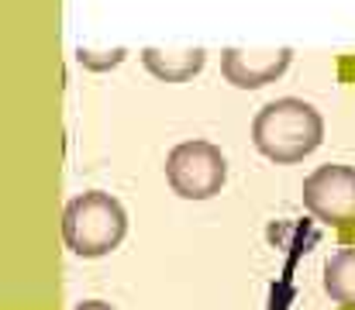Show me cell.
Returning a JSON list of instances; mask_svg holds the SVG:
<instances>
[{"label":"cell","mask_w":355,"mask_h":310,"mask_svg":"<svg viewBox=\"0 0 355 310\" xmlns=\"http://www.w3.org/2000/svg\"><path fill=\"white\" fill-rule=\"evenodd\" d=\"M252 141L269 162L293 166V162L307 159L324 141V117L307 101L279 97L255 114Z\"/></svg>","instance_id":"6da1fadb"},{"label":"cell","mask_w":355,"mask_h":310,"mask_svg":"<svg viewBox=\"0 0 355 310\" xmlns=\"http://www.w3.org/2000/svg\"><path fill=\"white\" fill-rule=\"evenodd\" d=\"M204 62H207L204 49H183V52H166L155 45L141 49V66L162 83H187L204 69Z\"/></svg>","instance_id":"8992f818"},{"label":"cell","mask_w":355,"mask_h":310,"mask_svg":"<svg viewBox=\"0 0 355 310\" xmlns=\"http://www.w3.org/2000/svg\"><path fill=\"white\" fill-rule=\"evenodd\" d=\"M293 62V49L279 45V49H225L221 52V76L235 87V90H262L269 83H276Z\"/></svg>","instance_id":"5b68a950"},{"label":"cell","mask_w":355,"mask_h":310,"mask_svg":"<svg viewBox=\"0 0 355 310\" xmlns=\"http://www.w3.org/2000/svg\"><path fill=\"white\" fill-rule=\"evenodd\" d=\"M124 234H128V214L104 190H87L73 197L62 210V241L80 259L111 255L124 241Z\"/></svg>","instance_id":"7a4b0ae2"},{"label":"cell","mask_w":355,"mask_h":310,"mask_svg":"<svg viewBox=\"0 0 355 310\" xmlns=\"http://www.w3.org/2000/svg\"><path fill=\"white\" fill-rule=\"evenodd\" d=\"M324 293L335 304L355 307V248H342L324 266Z\"/></svg>","instance_id":"52a82bcc"},{"label":"cell","mask_w":355,"mask_h":310,"mask_svg":"<svg viewBox=\"0 0 355 310\" xmlns=\"http://www.w3.org/2000/svg\"><path fill=\"white\" fill-rule=\"evenodd\" d=\"M76 59H80V66H87V69H111V66H118L121 59H124V49H114V52H111V59H97V52L80 49V52H76Z\"/></svg>","instance_id":"ba28073f"},{"label":"cell","mask_w":355,"mask_h":310,"mask_svg":"<svg viewBox=\"0 0 355 310\" xmlns=\"http://www.w3.org/2000/svg\"><path fill=\"white\" fill-rule=\"evenodd\" d=\"M304 207L328 227L335 231H352L355 227V169L352 166H318L304 180Z\"/></svg>","instance_id":"277c9868"},{"label":"cell","mask_w":355,"mask_h":310,"mask_svg":"<svg viewBox=\"0 0 355 310\" xmlns=\"http://www.w3.org/2000/svg\"><path fill=\"white\" fill-rule=\"evenodd\" d=\"M166 180L183 200H211L228 180V159L214 141L190 138L166 155Z\"/></svg>","instance_id":"3957f363"},{"label":"cell","mask_w":355,"mask_h":310,"mask_svg":"<svg viewBox=\"0 0 355 310\" xmlns=\"http://www.w3.org/2000/svg\"><path fill=\"white\" fill-rule=\"evenodd\" d=\"M73 310H114V307L104 304V300H83V304H76Z\"/></svg>","instance_id":"9c48e42d"}]
</instances>
